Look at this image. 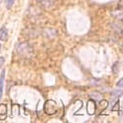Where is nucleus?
<instances>
[{
    "instance_id": "5",
    "label": "nucleus",
    "mask_w": 123,
    "mask_h": 123,
    "mask_svg": "<svg viewBox=\"0 0 123 123\" xmlns=\"http://www.w3.org/2000/svg\"><path fill=\"white\" fill-rule=\"evenodd\" d=\"M6 114H7V106H6V105H4V104L0 105V115H3V118H5Z\"/></svg>"
},
{
    "instance_id": "11",
    "label": "nucleus",
    "mask_w": 123,
    "mask_h": 123,
    "mask_svg": "<svg viewBox=\"0 0 123 123\" xmlns=\"http://www.w3.org/2000/svg\"><path fill=\"white\" fill-rule=\"evenodd\" d=\"M37 1L40 2V3H43V4H44V5H48L50 3V0H37Z\"/></svg>"
},
{
    "instance_id": "7",
    "label": "nucleus",
    "mask_w": 123,
    "mask_h": 123,
    "mask_svg": "<svg viewBox=\"0 0 123 123\" xmlns=\"http://www.w3.org/2000/svg\"><path fill=\"white\" fill-rule=\"evenodd\" d=\"M91 98H92V99H98V100H100V99L102 98V97H101V95H99V94L96 95V93L94 92L93 94H91Z\"/></svg>"
},
{
    "instance_id": "6",
    "label": "nucleus",
    "mask_w": 123,
    "mask_h": 123,
    "mask_svg": "<svg viewBox=\"0 0 123 123\" xmlns=\"http://www.w3.org/2000/svg\"><path fill=\"white\" fill-rule=\"evenodd\" d=\"M122 94H123V92H122L121 90H116V91H114L113 93H112L111 97L113 98H117V99H118V98H119L120 96H122Z\"/></svg>"
},
{
    "instance_id": "4",
    "label": "nucleus",
    "mask_w": 123,
    "mask_h": 123,
    "mask_svg": "<svg viewBox=\"0 0 123 123\" xmlns=\"http://www.w3.org/2000/svg\"><path fill=\"white\" fill-rule=\"evenodd\" d=\"M7 37H8V31L6 30L5 27H3L0 29V40H3L4 42V40L7 39Z\"/></svg>"
},
{
    "instance_id": "3",
    "label": "nucleus",
    "mask_w": 123,
    "mask_h": 123,
    "mask_svg": "<svg viewBox=\"0 0 123 123\" xmlns=\"http://www.w3.org/2000/svg\"><path fill=\"white\" fill-rule=\"evenodd\" d=\"M4 80H5V70H3L2 73H1V75H0V99L2 98V96H3Z\"/></svg>"
},
{
    "instance_id": "12",
    "label": "nucleus",
    "mask_w": 123,
    "mask_h": 123,
    "mask_svg": "<svg viewBox=\"0 0 123 123\" xmlns=\"http://www.w3.org/2000/svg\"><path fill=\"white\" fill-rule=\"evenodd\" d=\"M117 87H121V88H123V78L120 79V80L117 82Z\"/></svg>"
},
{
    "instance_id": "8",
    "label": "nucleus",
    "mask_w": 123,
    "mask_h": 123,
    "mask_svg": "<svg viewBox=\"0 0 123 123\" xmlns=\"http://www.w3.org/2000/svg\"><path fill=\"white\" fill-rule=\"evenodd\" d=\"M99 105H100L101 109H105V108H106V107H107L108 102H107L106 100H102V99H100V101H99Z\"/></svg>"
},
{
    "instance_id": "2",
    "label": "nucleus",
    "mask_w": 123,
    "mask_h": 123,
    "mask_svg": "<svg viewBox=\"0 0 123 123\" xmlns=\"http://www.w3.org/2000/svg\"><path fill=\"white\" fill-rule=\"evenodd\" d=\"M87 110H88V113L90 115H93L95 112H96V102L94 101V99H90L88 101Z\"/></svg>"
},
{
    "instance_id": "9",
    "label": "nucleus",
    "mask_w": 123,
    "mask_h": 123,
    "mask_svg": "<svg viewBox=\"0 0 123 123\" xmlns=\"http://www.w3.org/2000/svg\"><path fill=\"white\" fill-rule=\"evenodd\" d=\"M117 110H119V101L118 100H116L115 105L112 106V111H117Z\"/></svg>"
},
{
    "instance_id": "10",
    "label": "nucleus",
    "mask_w": 123,
    "mask_h": 123,
    "mask_svg": "<svg viewBox=\"0 0 123 123\" xmlns=\"http://www.w3.org/2000/svg\"><path fill=\"white\" fill-rule=\"evenodd\" d=\"M14 1L15 0H6V5H7V8H11L12 5L14 4Z\"/></svg>"
},
{
    "instance_id": "1",
    "label": "nucleus",
    "mask_w": 123,
    "mask_h": 123,
    "mask_svg": "<svg viewBox=\"0 0 123 123\" xmlns=\"http://www.w3.org/2000/svg\"><path fill=\"white\" fill-rule=\"evenodd\" d=\"M44 112L48 115H52L57 112V105L54 100H47L44 104Z\"/></svg>"
},
{
    "instance_id": "14",
    "label": "nucleus",
    "mask_w": 123,
    "mask_h": 123,
    "mask_svg": "<svg viewBox=\"0 0 123 123\" xmlns=\"http://www.w3.org/2000/svg\"><path fill=\"white\" fill-rule=\"evenodd\" d=\"M0 48H1V45H0Z\"/></svg>"
},
{
    "instance_id": "13",
    "label": "nucleus",
    "mask_w": 123,
    "mask_h": 123,
    "mask_svg": "<svg viewBox=\"0 0 123 123\" xmlns=\"http://www.w3.org/2000/svg\"><path fill=\"white\" fill-rule=\"evenodd\" d=\"M4 57H0V68H1L2 66H3V64H4Z\"/></svg>"
}]
</instances>
